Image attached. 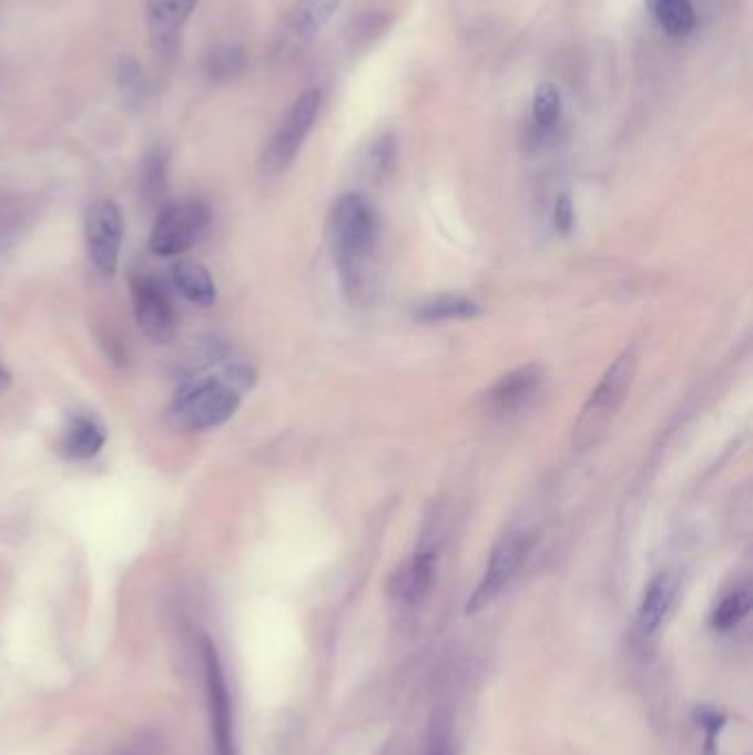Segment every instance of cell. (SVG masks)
Returning <instances> with one entry per match:
<instances>
[{
    "instance_id": "d4e9b609",
    "label": "cell",
    "mask_w": 753,
    "mask_h": 755,
    "mask_svg": "<svg viewBox=\"0 0 753 755\" xmlns=\"http://www.w3.org/2000/svg\"><path fill=\"white\" fill-rule=\"evenodd\" d=\"M552 224L554 231L559 235H568L574 226V208H572V200L570 195H561L554 204V213H552Z\"/></svg>"
},
{
    "instance_id": "f1b7e54d",
    "label": "cell",
    "mask_w": 753,
    "mask_h": 755,
    "mask_svg": "<svg viewBox=\"0 0 753 755\" xmlns=\"http://www.w3.org/2000/svg\"><path fill=\"white\" fill-rule=\"evenodd\" d=\"M436 755H442V754H436Z\"/></svg>"
},
{
    "instance_id": "484cf974",
    "label": "cell",
    "mask_w": 753,
    "mask_h": 755,
    "mask_svg": "<svg viewBox=\"0 0 753 755\" xmlns=\"http://www.w3.org/2000/svg\"><path fill=\"white\" fill-rule=\"evenodd\" d=\"M696 718H699V725L705 730V736H708V755H714V745H716V736L719 732L723 730L725 725V718L712 710H699L696 712Z\"/></svg>"
},
{
    "instance_id": "8992f818",
    "label": "cell",
    "mask_w": 753,
    "mask_h": 755,
    "mask_svg": "<svg viewBox=\"0 0 753 755\" xmlns=\"http://www.w3.org/2000/svg\"><path fill=\"white\" fill-rule=\"evenodd\" d=\"M532 541L535 537L528 530H512L503 534L502 539L496 543V548L491 550L489 563L485 568V574L467 603L469 616L482 612L502 594L503 588L510 583V579L517 574L519 565L523 563L526 554L530 552Z\"/></svg>"
},
{
    "instance_id": "2e32d148",
    "label": "cell",
    "mask_w": 753,
    "mask_h": 755,
    "mask_svg": "<svg viewBox=\"0 0 753 755\" xmlns=\"http://www.w3.org/2000/svg\"><path fill=\"white\" fill-rule=\"evenodd\" d=\"M436 565L438 552L434 548L418 550L409 565L398 577V594L409 603L420 601L436 581Z\"/></svg>"
},
{
    "instance_id": "cb8c5ba5",
    "label": "cell",
    "mask_w": 753,
    "mask_h": 755,
    "mask_svg": "<svg viewBox=\"0 0 753 755\" xmlns=\"http://www.w3.org/2000/svg\"><path fill=\"white\" fill-rule=\"evenodd\" d=\"M118 86L122 91V95L129 102H138L144 98L146 93V73L142 69V64L131 58V55H122L120 64H118Z\"/></svg>"
},
{
    "instance_id": "30bf717a",
    "label": "cell",
    "mask_w": 753,
    "mask_h": 755,
    "mask_svg": "<svg viewBox=\"0 0 753 755\" xmlns=\"http://www.w3.org/2000/svg\"><path fill=\"white\" fill-rule=\"evenodd\" d=\"M197 4L200 0H146L144 13L151 47L162 60L175 55L182 31Z\"/></svg>"
},
{
    "instance_id": "7c38bea8",
    "label": "cell",
    "mask_w": 753,
    "mask_h": 755,
    "mask_svg": "<svg viewBox=\"0 0 753 755\" xmlns=\"http://www.w3.org/2000/svg\"><path fill=\"white\" fill-rule=\"evenodd\" d=\"M543 380V371L537 365H526L508 371L487 394V402L498 414H510L523 407Z\"/></svg>"
},
{
    "instance_id": "603a6c76",
    "label": "cell",
    "mask_w": 753,
    "mask_h": 755,
    "mask_svg": "<svg viewBox=\"0 0 753 755\" xmlns=\"http://www.w3.org/2000/svg\"><path fill=\"white\" fill-rule=\"evenodd\" d=\"M561 115V93L552 82H541L532 93V118L539 129H552Z\"/></svg>"
},
{
    "instance_id": "44dd1931",
    "label": "cell",
    "mask_w": 753,
    "mask_h": 755,
    "mask_svg": "<svg viewBox=\"0 0 753 755\" xmlns=\"http://www.w3.org/2000/svg\"><path fill=\"white\" fill-rule=\"evenodd\" d=\"M248 67V55L242 47H222L206 60V73L215 82H228L242 75Z\"/></svg>"
},
{
    "instance_id": "83f0119b",
    "label": "cell",
    "mask_w": 753,
    "mask_h": 755,
    "mask_svg": "<svg viewBox=\"0 0 753 755\" xmlns=\"http://www.w3.org/2000/svg\"><path fill=\"white\" fill-rule=\"evenodd\" d=\"M652 2H654V0H645V4H648V7H650V4H652Z\"/></svg>"
},
{
    "instance_id": "7402d4cb",
    "label": "cell",
    "mask_w": 753,
    "mask_h": 755,
    "mask_svg": "<svg viewBox=\"0 0 753 755\" xmlns=\"http://www.w3.org/2000/svg\"><path fill=\"white\" fill-rule=\"evenodd\" d=\"M142 200L149 206H160L166 197V155L162 151L151 153L142 169Z\"/></svg>"
},
{
    "instance_id": "277c9868",
    "label": "cell",
    "mask_w": 753,
    "mask_h": 755,
    "mask_svg": "<svg viewBox=\"0 0 753 755\" xmlns=\"http://www.w3.org/2000/svg\"><path fill=\"white\" fill-rule=\"evenodd\" d=\"M320 106H323L320 89H307L294 100V104L287 109L285 118L281 120L278 129L274 131L263 151L261 166L265 175L276 177L292 166L318 120Z\"/></svg>"
},
{
    "instance_id": "5bb4252c",
    "label": "cell",
    "mask_w": 753,
    "mask_h": 755,
    "mask_svg": "<svg viewBox=\"0 0 753 755\" xmlns=\"http://www.w3.org/2000/svg\"><path fill=\"white\" fill-rule=\"evenodd\" d=\"M679 581L674 574L670 572H661L657 574L650 585L645 588L641 608H639V630L641 634L650 636L659 630V625L663 623L665 614L670 612V605L674 601Z\"/></svg>"
},
{
    "instance_id": "9a60e30c",
    "label": "cell",
    "mask_w": 753,
    "mask_h": 755,
    "mask_svg": "<svg viewBox=\"0 0 753 755\" xmlns=\"http://www.w3.org/2000/svg\"><path fill=\"white\" fill-rule=\"evenodd\" d=\"M171 278L173 285L180 289V294L200 305V307H211L217 300V287L211 276V272L191 258H182L171 267Z\"/></svg>"
},
{
    "instance_id": "4fadbf2b",
    "label": "cell",
    "mask_w": 753,
    "mask_h": 755,
    "mask_svg": "<svg viewBox=\"0 0 753 755\" xmlns=\"http://www.w3.org/2000/svg\"><path fill=\"white\" fill-rule=\"evenodd\" d=\"M343 0H294L285 13V29L294 40H312L338 11Z\"/></svg>"
},
{
    "instance_id": "ac0fdd59",
    "label": "cell",
    "mask_w": 753,
    "mask_h": 755,
    "mask_svg": "<svg viewBox=\"0 0 753 755\" xmlns=\"http://www.w3.org/2000/svg\"><path fill=\"white\" fill-rule=\"evenodd\" d=\"M650 11L657 16L661 29L672 38H683L696 27V9L692 0H654Z\"/></svg>"
},
{
    "instance_id": "7a4b0ae2",
    "label": "cell",
    "mask_w": 753,
    "mask_h": 755,
    "mask_svg": "<svg viewBox=\"0 0 753 755\" xmlns=\"http://www.w3.org/2000/svg\"><path fill=\"white\" fill-rule=\"evenodd\" d=\"M254 369L235 363L220 378L189 385L175 400L173 418L189 431H208L226 425L242 405V394L254 385Z\"/></svg>"
},
{
    "instance_id": "e0dca14e",
    "label": "cell",
    "mask_w": 753,
    "mask_h": 755,
    "mask_svg": "<svg viewBox=\"0 0 753 755\" xmlns=\"http://www.w3.org/2000/svg\"><path fill=\"white\" fill-rule=\"evenodd\" d=\"M482 307L462 296H440L416 307L414 318L420 323H442V320H469L476 318Z\"/></svg>"
},
{
    "instance_id": "9c48e42d",
    "label": "cell",
    "mask_w": 753,
    "mask_h": 755,
    "mask_svg": "<svg viewBox=\"0 0 753 755\" xmlns=\"http://www.w3.org/2000/svg\"><path fill=\"white\" fill-rule=\"evenodd\" d=\"M204 665H206V692H208V710H211L215 749H217V755H237L231 694H228V685H226V676H224L217 650L211 641H204Z\"/></svg>"
},
{
    "instance_id": "3957f363",
    "label": "cell",
    "mask_w": 753,
    "mask_h": 755,
    "mask_svg": "<svg viewBox=\"0 0 753 755\" xmlns=\"http://www.w3.org/2000/svg\"><path fill=\"white\" fill-rule=\"evenodd\" d=\"M639 360H641L639 345H630L606 369V374L583 402L572 425L570 442L574 451H588L603 440V436L608 433V429L612 427L614 418L619 416L621 407L628 400V394L639 369Z\"/></svg>"
},
{
    "instance_id": "ffe728a7",
    "label": "cell",
    "mask_w": 753,
    "mask_h": 755,
    "mask_svg": "<svg viewBox=\"0 0 753 755\" xmlns=\"http://www.w3.org/2000/svg\"><path fill=\"white\" fill-rule=\"evenodd\" d=\"M752 610V592L750 588H736L721 599V603L712 612V628L719 632L734 630Z\"/></svg>"
},
{
    "instance_id": "d6986e66",
    "label": "cell",
    "mask_w": 753,
    "mask_h": 755,
    "mask_svg": "<svg viewBox=\"0 0 753 755\" xmlns=\"http://www.w3.org/2000/svg\"><path fill=\"white\" fill-rule=\"evenodd\" d=\"M396 164H398V140L394 133H383L380 137H376V142L367 151V160H365L367 177L380 184L396 171Z\"/></svg>"
},
{
    "instance_id": "8fae6325",
    "label": "cell",
    "mask_w": 753,
    "mask_h": 755,
    "mask_svg": "<svg viewBox=\"0 0 753 755\" xmlns=\"http://www.w3.org/2000/svg\"><path fill=\"white\" fill-rule=\"evenodd\" d=\"M104 442L106 431L102 422L89 414H75L67 420L60 433L58 451L71 462H87L104 449Z\"/></svg>"
},
{
    "instance_id": "ba28073f",
    "label": "cell",
    "mask_w": 753,
    "mask_h": 755,
    "mask_svg": "<svg viewBox=\"0 0 753 755\" xmlns=\"http://www.w3.org/2000/svg\"><path fill=\"white\" fill-rule=\"evenodd\" d=\"M133 314L140 329L155 343H171L177 334V316L164 287L149 274L131 276Z\"/></svg>"
},
{
    "instance_id": "6da1fadb",
    "label": "cell",
    "mask_w": 753,
    "mask_h": 755,
    "mask_svg": "<svg viewBox=\"0 0 753 755\" xmlns=\"http://www.w3.org/2000/svg\"><path fill=\"white\" fill-rule=\"evenodd\" d=\"M378 213L360 193H347L334 202L327 215V242L334 254L345 294L363 298L369 285L378 246Z\"/></svg>"
},
{
    "instance_id": "5b68a950",
    "label": "cell",
    "mask_w": 753,
    "mask_h": 755,
    "mask_svg": "<svg viewBox=\"0 0 753 755\" xmlns=\"http://www.w3.org/2000/svg\"><path fill=\"white\" fill-rule=\"evenodd\" d=\"M213 213L200 200L166 206L151 231L149 248L160 256H180L191 251L208 231Z\"/></svg>"
},
{
    "instance_id": "52a82bcc",
    "label": "cell",
    "mask_w": 753,
    "mask_h": 755,
    "mask_svg": "<svg viewBox=\"0 0 753 755\" xmlns=\"http://www.w3.org/2000/svg\"><path fill=\"white\" fill-rule=\"evenodd\" d=\"M84 237L93 267L104 276L115 274L124 239V220L120 206L113 200H98L89 208Z\"/></svg>"
},
{
    "instance_id": "4316f807",
    "label": "cell",
    "mask_w": 753,
    "mask_h": 755,
    "mask_svg": "<svg viewBox=\"0 0 753 755\" xmlns=\"http://www.w3.org/2000/svg\"><path fill=\"white\" fill-rule=\"evenodd\" d=\"M9 380V374L4 371V367H0V385H4Z\"/></svg>"
}]
</instances>
